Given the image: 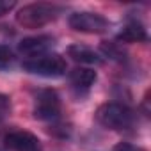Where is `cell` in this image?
<instances>
[{"label": "cell", "instance_id": "277c9868", "mask_svg": "<svg viewBox=\"0 0 151 151\" xmlns=\"http://www.w3.org/2000/svg\"><path fill=\"white\" fill-rule=\"evenodd\" d=\"M32 114L39 121L53 123L60 117V96L55 89H39L34 96Z\"/></svg>", "mask_w": 151, "mask_h": 151}, {"label": "cell", "instance_id": "30bf717a", "mask_svg": "<svg viewBox=\"0 0 151 151\" xmlns=\"http://www.w3.org/2000/svg\"><path fill=\"white\" fill-rule=\"evenodd\" d=\"M68 55L75 60V62H80V64H87V66H100L103 64V57L94 52L93 48L86 46V45H71L68 48Z\"/></svg>", "mask_w": 151, "mask_h": 151}, {"label": "cell", "instance_id": "4fadbf2b", "mask_svg": "<svg viewBox=\"0 0 151 151\" xmlns=\"http://www.w3.org/2000/svg\"><path fill=\"white\" fill-rule=\"evenodd\" d=\"M11 112V98L7 94H2L0 93V121L6 119Z\"/></svg>", "mask_w": 151, "mask_h": 151}, {"label": "cell", "instance_id": "ba28073f", "mask_svg": "<svg viewBox=\"0 0 151 151\" xmlns=\"http://www.w3.org/2000/svg\"><path fill=\"white\" fill-rule=\"evenodd\" d=\"M69 84H71V89L75 91L77 96H84L91 91V87L96 84L98 80V75L94 69L91 68H75L69 71Z\"/></svg>", "mask_w": 151, "mask_h": 151}, {"label": "cell", "instance_id": "52a82bcc", "mask_svg": "<svg viewBox=\"0 0 151 151\" xmlns=\"http://www.w3.org/2000/svg\"><path fill=\"white\" fill-rule=\"evenodd\" d=\"M6 146L11 151H43L41 140L27 130H13L4 137Z\"/></svg>", "mask_w": 151, "mask_h": 151}, {"label": "cell", "instance_id": "8992f818", "mask_svg": "<svg viewBox=\"0 0 151 151\" xmlns=\"http://www.w3.org/2000/svg\"><path fill=\"white\" fill-rule=\"evenodd\" d=\"M55 45V37L50 36V34H37V36H29V37H23L20 43H18V52L29 59H34V57H39V55H45L48 53Z\"/></svg>", "mask_w": 151, "mask_h": 151}, {"label": "cell", "instance_id": "8fae6325", "mask_svg": "<svg viewBox=\"0 0 151 151\" xmlns=\"http://www.w3.org/2000/svg\"><path fill=\"white\" fill-rule=\"evenodd\" d=\"M100 50H101V57H107V59H110V60H117V62H123V60H126V53L123 52V48L117 45V43H101V46H100Z\"/></svg>", "mask_w": 151, "mask_h": 151}, {"label": "cell", "instance_id": "3957f363", "mask_svg": "<svg viewBox=\"0 0 151 151\" xmlns=\"http://www.w3.org/2000/svg\"><path fill=\"white\" fill-rule=\"evenodd\" d=\"M22 68L36 77H43V78H59L62 75H66L68 71V62L62 55L59 53H45L34 59H27L23 60Z\"/></svg>", "mask_w": 151, "mask_h": 151}, {"label": "cell", "instance_id": "7c38bea8", "mask_svg": "<svg viewBox=\"0 0 151 151\" xmlns=\"http://www.w3.org/2000/svg\"><path fill=\"white\" fill-rule=\"evenodd\" d=\"M14 52L7 45H0V69H9L14 64Z\"/></svg>", "mask_w": 151, "mask_h": 151}, {"label": "cell", "instance_id": "5bb4252c", "mask_svg": "<svg viewBox=\"0 0 151 151\" xmlns=\"http://www.w3.org/2000/svg\"><path fill=\"white\" fill-rule=\"evenodd\" d=\"M112 151H144L140 146H135L132 142H117Z\"/></svg>", "mask_w": 151, "mask_h": 151}, {"label": "cell", "instance_id": "9c48e42d", "mask_svg": "<svg viewBox=\"0 0 151 151\" xmlns=\"http://www.w3.org/2000/svg\"><path fill=\"white\" fill-rule=\"evenodd\" d=\"M117 41L121 43H146L147 41V30L139 20H128L123 29L116 36Z\"/></svg>", "mask_w": 151, "mask_h": 151}, {"label": "cell", "instance_id": "7a4b0ae2", "mask_svg": "<svg viewBox=\"0 0 151 151\" xmlns=\"http://www.w3.org/2000/svg\"><path fill=\"white\" fill-rule=\"evenodd\" d=\"M96 121L114 132H128L135 124V114L133 110L119 101H107L98 107L96 110Z\"/></svg>", "mask_w": 151, "mask_h": 151}, {"label": "cell", "instance_id": "5b68a950", "mask_svg": "<svg viewBox=\"0 0 151 151\" xmlns=\"http://www.w3.org/2000/svg\"><path fill=\"white\" fill-rule=\"evenodd\" d=\"M68 23L73 30L84 32V34H103L110 29V22L103 14L93 13V11L73 13V14H69Z\"/></svg>", "mask_w": 151, "mask_h": 151}, {"label": "cell", "instance_id": "6da1fadb", "mask_svg": "<svg viewBox=\"0 0 151 151\" xmlns=\"http://www.w3.org/2000/svg\"><path fill=\"white\" fill-rule=\"evenodd\" d=\"M62 13V7L57 4L48 2H34L20 7L14 14V20L23 29H41L59 18Z\"/></svg>", "mask_w": 151, "mask_h": 151}, {"label": "cell", "instance_id": "9a60e30c", "mask_svg": "<svg viewBox=\"0 0 151 151\" xmlns=\"http://www.w3.org/2000/svg\"><path fill=\"white\" fill-rule=\"evenodd\" d=\"M14 7H16V2H14V0H0V16L11 13Z\"/></svg>", "mask_w": 151, "mask_h": 151}]
</instances>
